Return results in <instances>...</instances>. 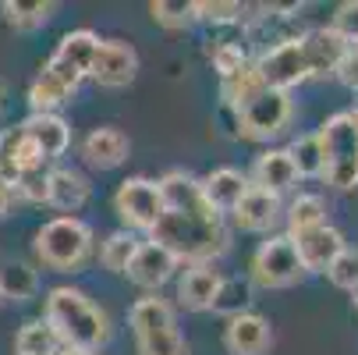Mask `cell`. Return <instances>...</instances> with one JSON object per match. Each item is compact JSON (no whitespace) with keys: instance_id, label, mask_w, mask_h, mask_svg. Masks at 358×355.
I'll use <instances>...</instances> for the list:
<instances>
[{"instance_id":"7bdbcfd3","label":"cell","mask_w":358,"mask_h":355,"mask_svg":"<svg viewBox=\"0 0 358 355\" xmlns=\"http://www.w3.org/2000/svg\"><path fill=\"white\" fill-rule=\"evenodd\" d=\"M0 306H4V295H0Z\"/></svg>"},{"instance_id":"4dcf8cb0","label":"cell","mask_w":358,"mask_h":355,"mask_svg":"<svg viewBox=\"0 0 358 355\" xmlns=\"http://www.w3.org/2000/svg\"><path fill=\"white\" fill-rule=\"evenodd\" d=\"M135 249H138V238L131 231H114V235L103 238V245H99V263L110 274H124L131 256H135Z\"/></svg>"},{"instance_id":"7c38bea8","label":"cell","mask_w":358,"mask_h":355,"mask_svg":"<svg viewBox=\"0 0 358 355\" xmlns=\"http://www.w3.org/2000/svg\"><path fill=\"white\" fill-rule=\"evenodd\" d=\"M298 46H301L305 68H309V78H330V75H337L344 54L351 50V43L341 39L330 25L301 32V36H298Z\"/></svg>"},{"instance_id":"9a60e30c","label":"cell","mask_w":358,"mask_h":355,"mask_svg":"<svg viewBox=\"0 0 358 355\" xmlns=\"http://www.w3.org/2000/svg\"><path fill=\"white\" fill-rule=\"evenodd\" d=\"M270 344H273V330L270 320H263L259 313L231 316L224 327V348L231 355H266Z\"/></svg>"},{"instance_id":"8fae6325","label":"cell","mask_w":358,"mask_h":355,"mask_svg":"<svg viewBox=\"0 0 358 355\" xmlns=\"http://www.w3.org/2000/svg\"><path fill=\"white\" fill-rule=\"evenodd\" d=\"M138 75V54L128 39H99L89 78L103 89H124Z\"/></svg>"},{"instance_id":"f546056e","label":"cell","mask_w":358,"mask_h":355,"mask_svg":"<svg viewBox=\"0 0 358 355\" xmlns=\"http://www.w3.org/2000/svg\"><path fill=\"white\" fill-rule=\"evenodd\" d=\"M259 89H263V78H259V71H255L252 61H248L241 71H234L231 78H220V96H224V107H227V111L241 107L245 99H252Z\"/></svg>"},{"instance_id":"83f0119b","label":"cell","mask_w":358,"mask_h":355,"mask_svg":"<svg viewBox=\"0 0 358 355\" xmlns=\"http://www.w3.org/2000/svg\"><path fill=\"white\" fill-rule=\"evenodd\" d=\"M57 348H61V341H57L54 330H50L46 320H29L15 334V351L18 355H57Z\"/></svg>"},{"instance_id":"4fadbf2b","label":"cell","mask_w":358,"mask_h":355,"mask_svg":"<svg viewBox=\"0 0 358 355\" xmlns=\"http://www.w3.org/2000/svg\"><path fill=\"white\" fill-rule=\"evenodd\" d=\"M291 242H294V249H298V260H301L305 274H327L330 263L348 249V245H344V235H341L334 224H320V228H313V231H301V235H294Z\"/></svg>"},{"instance_id":"8992f818","label":"cell","mask_w":358,"mask_h":355,"mask_svg":"<svg viewBox=\"0 0 358 355\" xmlns=\"http://www.w3.org/2000/svg\"><path fill=\"white\" fill-rule=\"evenodd\" d=\"M231 114H234V132L241 139L266 142V139L280 135L291 125L294 104H291V92H280V89H266L263 85L252 99H245V104L234 107Z\"/></svg>"},{"instance_id":"d590c367","label":"cell","mask_w":358,"mask_h":355,"mask_svg":"<svg viewBox=\"0 0 358 355\" xmlns=\"http://www.w3.org/2000/svg\"><path fill=\"white\" fill-rule=\"evenodd\" d=\"M15 195L25 199V202H46V195H50V171L36 167V171L18 174L15 178Z\"/></svg>"},{"instance_id":"277c9868","label":"cell","mask_w":358,"mask_h":355,"mask_svg":"<svg viewBox=\"0 0 358 355\" xmlns=\"http://www.w3.org/2000/svg\"><path fill=\"white\" fill-rule=\"evenodd\" d=\"M32 249H36V260L54 274L82 270V263L92 252V228L78 217H54L36 231Z\"/></svg>"},{"instance_id":"d4e9b609","label":"cell","mask_w":358,"mask_h":355,"mask_svg":"<svg viewBox=\"0 0 358 355\" xmlns=\"http://www.w3.org/2000/svg\"><path fill=\"white\" fill-rule=\"evenodd\" d=\"M75 92L57 78V75H50L46 68L32 78V85H29V107H32V114H54L61 104H68Z\"/></svg>"},{"instance_id":"ffe728a7","label":"cell","mask_w":358,"mask_h":355,"mask_svg":"<svg viewBox=\"0 0 358 355\" xmlns=\"http://www.w3.org/2000/svg\"><path fill=\"white\" fill-rule=\"evenodd\" d=\"M46 160H43V153L25 139V132H22V125L18 128H4L0 132V178L4 181H11L15 185V178L18 174H25V171H36V167H43Z\"/></svg>"},{"instance_id":"e575fe53","label":"cell","mask_w":358,"mask_h":355,"mask_svg":"<svg viewBox=\"0 0 358 355\" xmlns=\"http://www.w3.org/2000/svg\"><path fill=\"white\" fill-rule=\"evenodd\" d=\"M210 61H213V71L220 78H231L234 71H241L248 64V54L241 43H213L210 46Z\"/></svg>"},{"instance_id":"1f68e13d","label":"cell","mask_w":358,"mask_h":355,"mask_svg":"<svg viewBox=\"0 0 358 355\" xmlns=\"http://www.w3.org/2000/svg\"><path fill=\"white\" fill-rule=\"evenodd\" d=\"M287 157L294 160L298 167V178H320L323 174V146H320V135H298L291 146H287Z\"/></svg>"},{"instance_id":"9c48e42d","label":"cell","mask_w":358,"mask_h":355,"mask_svg":"<svg viewBox=\"0 0 358 355\" xmlns=\"http://www.w3.org/2000/svg\"><path fill=\"white\" fill-rule=\"evenodd\" d=\"M96 50H99V36L89 32V29H75V32L61 36L54 57L46 61V71L57 75V78L75 92V89L82 85V78H89V71H92Z\"/></svg>"},{"instance_id":"3957f363","label":"cell","mask_w":358,"mask_h":355,"mask_svg":"<svg viewBox=\"0 0 358 355\" xmlns=\"http://www.w3.org/2000/svg\"><path fill=\"white\" fill-rule=\"evenodd\" d=\"M323 146V181L337 192L358 185V111H341L316 132Z\"/></svg>"},{"instance_id":"603a6c76","label":"cell","mask_w":358,"mask_h":355,"mask_svg":"<svg viewBox=\"0 0 358 355\" xmlns=\"http://www.w3.org/2000/svg\"><path fill=\"white\" fill-rule=\"evenodd\" d=\"M245 192H248V174H241L238 167H217L206 181H202V195H206V202L220 217L234 214V207L241 202Z\"/></svg>"},{"instance_id":"d6986e66","label":"cell","mask_w":358,"mask_h":355,"mask_svg":"<svg viewBox=\"0 0 358 355\" xmlns=\"http://www.w3.org/2000/svg\"><path fill=\"white\" fill-rule=\"evenodd\" d=\"M234 224L241 231H270L280 217H284V207H280V195L273 192H263V188H252L241 195V202L234 207Z\"/></svg>"},{"instance_id":"52a82bcc","label":"cell","mask_w":358,"mask_h":355,"mask_svg":"<svg viewBox=\"0 0 358 355\" xmlns=\"http://www.w3.org/2000/svg\"><path fill=\"white\" fill-rule=\"evenodd\" d=\"M301 277H305V267H301L298 249L287 235H273L252 252V267H248L252 284H259V288H291Z\"/></svg>"},{"instance_id":"e0dca14e","label":"cell","mask_w":358,"mask_h":355,"mask_svg":"<svg viewBox=\"0 0 358 355\" xmlns=\"http://www.w3.org/2000/svg\"><path fill=\"white\" fill-rule=\"evenodd\" d=\"M22 132L25 139L43 153V160H57L68 153V146H71V128L64 118L57 114H29L22 121Z\"/></svg>"},{"instance_id":"6da1fadb","label":"cell","mask_w":358,"mask_h":355,"mask_svg":"<svg viewBox=\"0 0 358 355\" xmlns=\"http://www.w3.org/2000/svg\"><path fill=\"white\" fill-rule=\"evenodd\" d=\"M149 242L164 245L178 263H213L231 249V231L224 228V217L210 207H167L157 228L149 231Z\"/></svg>"},{"instance_id":"5b68a950","label":"cell","mask_w":358,"mask_h":355,"mask_svg":"<svg viewBox=\"0 0 358 355\" xmlns=\"http://www.w3.org/2000/svg\"><path fill=\"white\" fill-rule=\"evenodd\" d=\"M128 320H131L138 355H188V341L178 330V320H174V309L167 298L160 295L138 298Z\"/></svg>"},{"instance_id":"b9f144b4","label":"cell","mask_w":358,"mask_h":355,"mask_svg":"<svg viewBox=\"0 0 358 355\" xmlns=\"http://www.w3.org/2000/svg\"><path fill=\"white\" fill-rule=\"evenodd\" d=\"M348 295H351V302H355V306H358V284H355V288H351Z\"/></svg>"},{"instance_id":"ab89813d","label":"cell","mask_w":358,"mask_h":355,"mask_svg":"<svg viewBox=\"0 0 358 355\" xmlns=\"http://www.w3.org/2000/svg\"><path fill=\"white\" fill-rule=\"evenodd\" d=\"M15 185L11 181H4V178H0V217H8L11 214V207H15Z\"/></svg>"},{"instance_id":"f35d334b","label":"cell","mask_w":358,"mask_h":355,"mask_svg":"<svg viewBox=\"0 0 358 355\" xmlns=\"http://www.w3.org/2000/svg\"><path fill=\"white\" fill-rule=\"evenodd\" d=\"M341 85H348L351 92H358V46H351L348 54H344V61H341V68H337V75H334Z\"/></svg>"},{"instance_id":"ac0fdd59","label":"cell","mask_w":358,"mask_h":355,"mask_svg":"<svg viewBox=\"0 0 358 355\" xmlns=\"http://www.w3.org/2000/svg\"><path fill=\"white\" fill-rule=\"evenodd\" d=\"M128 149H131L128 135H124L121 128L103 125V128H92V132L85 135L82 157H85V164H92V167H99V171H114V167H121V164L128 160Z\"/></svg>"},{"instance_id":"836d02e7","label":"cell","mask_w":358,"mask_h":355,"mask_svg":"<svg viewBox=\"0 0 358 355\" xmlns=\"http://www.w3.org/2000/svg\"><path fill=\"white\" fill-rule=\"evenodd\" d=\"M149 15H152V22L164 25L167 32H181V29H188L195 22L192 18V4H174V0H152Z\"/></svg>"},{"instance_id":"f1b7e54d","label":"cell","mask_w":358,"mask_h":355,"mask_svg":"<svg viewBox=\"0 0 358 355\" xmlns=\"http://www.w3.org/2000/svg\"><path fill=\"white\" fill-rule=\"evenodd\" d=\"M248 306H252V281L248 277H224L220 281V291H217V298H213V313H220V316H241V313H248Z\"/></svg>"},{"instance_id":"7a4b0ae2","label":"cell","mask_w":358,"mask_h":355,"mask_svg":"<svg viewBox=\"0 0 358 355\" xmlns=\"http://www.w3.org/2000/svg\"><path fill=\"white\" fill-rule=\"evenodd\" d=\"M43 320L50 323V330L57 334V341L64 348L99 351L110 337V316L85 291H78L71 284L50 288V295L43 302Z\"/></svg>"},{"instance_id":"44dd1931","label":"cell","mask_w":358,"mask_h":355,"mask_svg":"<svg viewBox=\"0 0 358 355\" xmlns=\"http://www.w3.org/2000/svg\"><path fill=\"white\" fill-rule=\"evenodd\" d=\"M220 270H213V263H192L178 284V298L181 306L192 309V313H206L213 309V298L220 291Z\"/></svg>"},{"instance_id":"484cf974","label":"cell","mask_w":358,"mask_h":355,"mask_svg":"<svg viewBox=\"0 0 358 355\" xmlns=\"http://www.w3.org/2000/svg\"><path fill=\"white\" fill-rule=\"evenodd\" d=\"M57 4H50V0H4L0 11H4L8 25L22 29V32H32V29H43L54 15Z\"/></svg>"},{"instance_id":"74e56055","label":"cell","mask_w":358,"mask_h":355,"mask_svg":"<svg viewBox=\"0 0 358 355\" xmlns=\"http://www.w3.org/2000/svg\"><path fill=\"white\" fill-rule=\"evenodd\" d=\"M330 29L341 39H348L351 46H358V0H344V4L334 11V18H330Z\"/></svg>"},{"instance_id":"8d00e7d4","label":"cell","mask_w":358,"mask_h":355,"mask_svg":"<svg viewBox=\"0 0 358 355\" xmlns=\"http://www.w3.org/2000/svg\"><path fill=\"white\" fill-rule=\"evenodd\" d=\"M327 277H330V284H334V288L351 291V288L358 284V249H344L341 256L330 263Z\"/></svg>"},{"instance_id":"ba28073f","label":"cell","mask_w":358,"mask_h":355,"mask_svg":"<svg viewBox=\"0 0 358 355\" xmlns=\"http://www.w3.org/2000/svg\"><path fill=\"white\" fill-rule=\"evenodd\" d=\"M114 210L121 217L124 228L131 231H152L157 221L164 217V195H160V185L152 178H124L114 192Z\"/></svg>"},{"instance_id":"4316f807","label":"cell","mask_w":358,"mask_h":355,"mask_svg":"<svg viewBox=\"0 0 358 355\" xmlns=\"http://www.w3.org/2000/svg\"><path fill=\"white\" fill-rule=\"evenodd\" d=\"M39 291V274L29 263H4L0 267V295L4 302H25Z\"/></svg>"},{"instance_id":"30bf717a","label":"cell","mask_w":358,"mask_h":355,"mask_svg":"<svg viewBox=\"0 0 358 355\" xmlns=\"http://www.w3.org/2000/svg\"><path fill=\"white\" fill-rule=\"evenodd\" d=\"M252 64H255V71H259V78H263L266 89L291 92L294 85L309 82V68H305V57H301L298 39H287V43H273V46H266Z\"/></svg>"},{"instance_id":"5bb4252c","label":"cell","mask_w":358,"mask_h":355,"mask_svg":"<svg viewBox=\"0 0 358 355\" xmlns=\"http://www.w3.org/2000/svg\"><path fill=\"white\" fill-rule=\"evenodd\" d=\"M174 270H178V260L171 256L164 245H157V242H138V249H135V256H131L124 277H128L131 284L145 288V291H157V288H164V284L174 277Z\"/></svg>"},{"instance_id":"cb8c5ba5","label":"cell","mask_w":358,"mask_h":355,"mask_svg":"<svg viewBox=\"0 0 358 355\" xmlns=\"http://www.w3.org/2000/svg\"><path fill=\"white\" fill-rule=\"evenodd\" d=\"M284 221H287V238L301 235V231H313L320 224H327V202L323 195H313V192H301L291 199V207L284 210Z\"/></svg>"},{"instance_id":"7402d4cb","label":"cell","mask_w":358,"mask_h":355,"mask_svg":"<svg viewBox=\"0 0 358 355\" xmlns=\"http://www.w3.org/2000/svg\"><path fill=\"white\" fill-rule=\"evenodd\" d=\"M46 202L54 210H61V217L78 214L85 202H89V181H85V174H78L71 167H54V171H50V195H46Z\"/></svg>"},{"instance_id":"d6a6232c","label":"cell","mask_w":358,"mask_h":355,"mask_svg":"<svg viewBox=\"0 0 358 355\" xmlns=\"http://www.w3.org/2000/svg\"><path fill=\"white\" fill-rule=\"evenodd\" d=\"M245 4L238 0H195L192 4V18L195 22H210V25H234L245 18Z\"/></svg>"},{"instance_id":"2e32d148","label":"cell","mask_w":358,"mask_h":355,"mask_svg":"<svg viewBox=\"0 0 358 355\" xmlns=\"http://www.w3.org/2000/svg\"><path fill=\"white\" fill-rule=\"evenodd\" d=\"M298 181L301 178H298L294 160L287 157V149H266V153H259L252 164V174H248L252 188H263V192H273V195L291 192Z\"/></svg>"},{"instance_id":"60d3db41","label":"cell","mask_w":358,"mask_h":355,"mask_svg":"<svg viewBox=\"0 0 358 355\" xmlns=\"http://www.w3.org/2000/svg\"><path fill=\"white\" fill-rule=\"evenodd\" d=\"M57 355H99V351H78V348H64V351H57Z\"/></svg>"},{"instance_id":"ee69618b","label":"cell","mask_w":358,"mask_h":355,"mask_svg":"<svg viewBox=\"0 0 358 355\" xmlns=\"http://www.w3.org/2000/svg\"><path fill=\"white\" fill-rule=\"evenodd\" d=\"M355 111H358V107H355Z\"/></svg>"}]
</instances>
